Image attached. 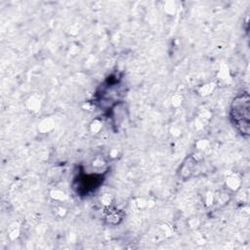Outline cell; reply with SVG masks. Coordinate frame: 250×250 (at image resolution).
Instances as JSON below:
<instances>
[{
  "label": "cell",
  "mask_w": 250,
  "mask_h": 250,
  "mask_svg": "<svg viewBox=\"0 0 250 250\" xmlns=\"http://www.w3.org/2000/svg\"><path fill=\"white\" fill-rule=\"evenodd\" d=\"M104 179L103 174L80 173L73 181V189L79 196H88L99 188Z\"/></svg>",
  "instance_id": "obj_2"
},
{
  "label": "cell",
  "mask_w": 250,
  "mask_h": 250,
  "mask_svg": "<svg viewBox=\"0 0 250 250\" xmlns=\"http://www.w3.org/2000/svg\"><path fill=\"white\" fill-rule=\"evenodd\" d=\"M229 119L235 130L245 139L250 134V99L247 92L238 94L231 102Z\"/></svg>",
  "instance_id": "obj_1"
}]
</instances>
